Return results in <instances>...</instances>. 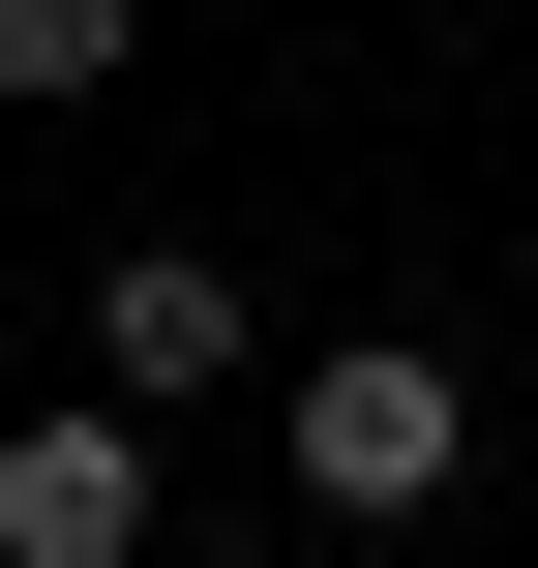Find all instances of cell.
<instances>
[{"mask_svg":"<svg viewBox=\"0 0 538 568\" xmlns=\"http://www.w3.org/2000/svg\"><path fill=\"white\" fill-rule=\"evenodd\" d=\"M270 449H300V509H329V539H419V509L479 479V359H449V329H300Z\"/></svg>","mask_w":538,"mask_h":568,"instance_id":"obj_1","label":"cell"},{"mask_svg":"<svg viewBox=\"0 0 538 568\" xmlns=\"http://www.w3.org/2000/svg\"><path fill=\"white\" fill-rule=\"evenodd\" d=\"M90 389H120V419H210V389H300V359H270L240 240H120V270H90Z\"/></svg>","mask_w":538,"mask_h":568,"instance_id":"obj_2","label":"cell"},{"mask_svg":"<svg viewBox=\"0 0 538 568\" xmlns=\"http://www.w3.org/2000/svg\"><path fill=\"white\" fill-rule=\"evenodd\" d=\"M150 509H180V479H150L120 389H90V419H0V568H150Z\"/></svg>","mask_w":538,"mask_h":568,"instance_id":"obj_3","label":"cell"},{"mask_svg":"<svg viewBox=\"0 0 538 568\" xmlns=\"http://www.w3.org/2000/svg\"><path fill=\"white\" fill-rule=\"evenodd\" d=\"M90 90H150V0H0V120H90Z\"/></svg>","mask_w":538,"mask_h":568,"instance_id":"obj_4","label":"cell"}]
</instances>
